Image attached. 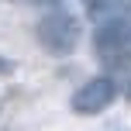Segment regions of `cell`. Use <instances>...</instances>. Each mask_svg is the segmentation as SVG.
<instances>
[{
	"instance_id": "cell-3",
	"label": "cell",
	"mask_w": 131,
	"mask_h": 131,
	"mask_svg": "<svg viewBox=\"0 0 131 131\" xmlns=\"http://www.w3.org/2000/svg\"><path fill=\"white\" fill-rule=\"evenodd\" d=\"M117 97V83L111 76H93L90 83H83L76 93H72V111L83 114V117H93V114L107 111Z\"/></svg>"
},
{
	"instance_id": "cell-1",
	"label": "cell",
	"mask_w": 131,
	"mask_h": 131,
	"mask_svg": "<svg viewBox=\"0 0 131 131\" xmlns=\"http://www.w3.org/2000/svg\"><path fill=\"white\" fill-rule=\"evenodd\" d=\"M35 38L48 55H72L83 38V24H79V17H72L66 10H48L35 24Z\"/></svg>"
},
{
	"instance_id": "cell-4",
	"label": "cell",
	"mask_w": 131,
	"mask_h": 131,
	"mask_svg": "<svg viewBox=\"0 0 131 131\" xmlns=\"http://www.w3.org/2000/svg\"><path fill=\"white\" fill-rule=\"evenodd\" d=\"M121 4H124V0H86V7H90L93 14H114Z\"/></svg>"
},
{
	"instance_id": "cell-2",
	"label": "cell",
	"mask_w": 131,
	"mask_h": 131,
	"mask_svg": "<svg viewBox=\"0 0 131 131\" xmlns=\"http://www.w3.org/2000/svg\"><path fill=\"white\" fill-rule=\"evenodd\" d=\"M93 52L107 69H117V66L131 62V14H117V17H111L107 24L97 28Z\"/></svg>"
}]
</instances>
